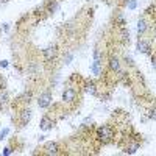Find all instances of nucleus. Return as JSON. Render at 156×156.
Returning a JSON list of instances; mask_svg holds the SVG:
<instances>
[{
  "label": "nucleus",
  "mask_w": 156,
  "mask_h": 156,
  "mask_svg": "<svg viewBox=\"0 0 156 156\" xmlns=\"http://www.w3.org/2000/svg\"><path fill=\"white\" fill-rule=\"evenodd\" d=\"M97 136L101 139V140H109L112 137V129L109 126H100L97 129Z\"/></svg>",
  "instance_id": "nucleus-1"
},
{
  "label": "nucleus",
  "mask_w": 156,
  "mask_h": 156,
  "mask_svg": "<svg viewBox=\"0 0 156 156\" xmlns=\"http://www.w3.org/2000/svg\"><path fill=\"white\" fill-rule=\"evenodd\" d=\"M55 56H56V45H50V47H47V48L44 50V58H45L47 61L53 59Z\"/></svg>",
  "instance_id": "nucleus-2"
},
{
  "label": "nucleus",
  "mask_w": 156,
  "mask_h": 156,
  "mask_svg": "<svg viewBox=\"0 0 156 156\" xmlns=\"http://www.w3.org/2000/svg\"><path fill=\"white\" fill-rule=\"evenodd\" d=\"M50 100H51V95L48 94V92H45V94H42L41 97H39V106L41 108H47L48 105H50Z\"/></svg>",
  "instance_id": "nucleus-3"
},
{
  "label": "nucleus",
  "mask_w": 156,
  "mask_h": 156,
  "mask_svg": "<svg viewBox=\"0 0 156 156\" xmlns=\"http://www.w3.org/2000/svg\"><path fill=\"white\" fill-rule=\"evenodd\" d=\"M75 97H76V94H75L73 89H66V90H64V94H62V100L64 101H73Z\"/></svg>",
  "instance_id": "nucleus-4"
},
{
  "label": "nucleus",
  "mask_w": 156,
  "mask_h": 156,
  "mask_svg": "<svg viewBox=\"0 0 156 156\" xmlns=\"http://www.w3.org/2000/svg\"><path fill=\"white\" fill-rule=\"evenodd\" d=\"M45 153H47V154H58V145L55 144V142H50V144H47Z\"/></svg>",
  "instance_id": "nucleus-5"
},
{
  "label": "nucleus",
  "mask_w": 156,
  "mask_h": 156,
  "mask_svg": "<svg viewBox=\"0 0 156 156\" xmlns=\"http://www.w3.org/2000/svg\"><path fill=\"white\" fill-rule=\"evenodd\" d=\"M94 73H100V51H95V61H94Z\"/></svg>",
  "instance_id": "nucleus-6"
},
{
  "label": "nucleus",
  "mask_w": 156,
  "mask_h": 156,
  "mask_svg": "<svg viewBox=\"0 0 156 156\" xmlns=\"http://www.w3.org/2000/svg\"><path fill=\"white\" fill-rule=\"evenodd\" d=\"M30 119H31V111H22V112H20V120H22V123H27Z\"/></svg>",
  "instance_id": "nucleus-7"
},
{
  "label": "nucleus",
  "mask_w": 156,
  "mask_h": 156,
  "mask_svg": "<svg viewBox=\"0 0 156 156\" xmlns=\"http://www.w3.org/2000/svg\"><path fill=\"white\" fill-rule=\"evenodd\" d=\"M109 67H111L112 70H119V67H120L119 59H117V58H111V59H109Z\"/></svg>",
  "instance_id": "nucleus-8"
},
{
  "label": "nucleus",
  "mask_w": 156,
  "mask_h": 156,
  "mask_svg": "<svg viewBox=\"0 0 156 156\" xmlns=\"http://www.w3.org/2000/svg\"><path fill=\"white\" fill-rule=\"evenodd\" d=\"M137 48H139V51H142V53H148V50H150V47H148V44H145V42H139L137 44Z\"/></svg>",
  "instance_id": "nucleus-9"
},
{
  "label": "nucleus",
  "mask_w": 156,
  "mask_h": 156,
  "mask_svg": "<svg viewBox=\"0 0 156 156\" xmlns=\"http://www.w3.org/2000/svg\"><path fill=\"white\" fill-rule=\"evenodd\" d=\"M145 30H147V23H145V20H139V23H137V33L142 34Z\"/></svg>",
  "instance_id": "nucleus-10"
},
{
  "label": "nucleus",
  "mask_w": 156,
  "mask_h": 156,
  "mask_svg": "<svg viewBox=\"0 0 156 156\" xmlns=\"http://www.w3.org/2000/svg\"><path fill=\"white\" fill-rule=\"evenodd\" d=\"M50 125H51V122H50L48 117H44V119L41 120V128H42V129H48Z\"/></svg>",
  "instance_id": "nucleus-11"
},
{
  "label": "nucleus",
  "mask_w": 156,
  "mask_h": 156,
  "mask_svg": "<svg viewBox=\"0 0 156 156\" xmlns=\"http://www.w3.org/2000/svg\"><path fill=\"white\" fill-rule=\"evenodd\" d=\"M8 103V94L6 92H0V106H5Z\"/></svg>",
  "instance_id": "nucleus-12"
},
{
  "label": "nucleus",
  "mask_w": 156,
  "mask_h": 156,
  "mask_svg": "<svg viewBox=\"0 0 156 156\" xmlns=\"http://www.w3.org/2000/svg\"><path fill=\"white\" fill-rule=\"evenodd\" d=\"M86 90L90 94H95V84L94 83H86Z\"/></svg>",
  "instance_id": "nucleus-13"
},
{
  "label": "nucleus",
  "mask_w": 156,
  "mask_h": 156,
  "mask_svg": "<svg viewBox=\"0 0 156 156\" xmlns=\"http://www.w3.org/2000/svg\"><path fill=\"white\" fill-rule=\"evenodd\" d=\"M56 8H58V3H56V2H50V5H48V11H50V12H53Z\"/></svg>",
  "instance_id": "nucleus-14"
},
{
  "label": "nucleus",
  "mask_w": 156,
  "mask_h": 156,
  "mask_svg": "<svg viewBox=\"0 0 156 156\" xmlns=\"http://www.w3.org/2000/svg\"><path fill=\"white\" fill-rule=\"evenodd\" d=\"M30 98H31V92H25L22 95V101H30Z\"/></svg>",
  "instance_id": "nucleus-15"
},
{
  "label": "nucleus",
  "mask_w": 156,
  "mask_h": 156,
  "mask_svg": "<svg viewBox=\"0 0 156 156\" xmlns=\"http://www.w3.org/2000/svg\"><path fill=\"white\" fill-rule=\"evenodd\" d=\"M136 148H137V144H134V145H131V147H129V148H128L126 151H128V153H134V151H136Z\"/></svg>",
  "instance_id": "nucleus-16"
},
{
  "label": "nucleus",
  "mask_w": 156,
  "mask_h": 156,
  "mask_svg": "<svg viewBox=\"0 0 156 156\" xmlns=\"http://www.w3.org/2000/svg\"><path fill=\"white\" fill-rule=\"evenodd\" d=\"M122 39H123V41H126V39H128V31L126 30L122 31Z\"/></svg>",
  "instance_id": "nucleus-17"
},
{
  "label": "nucleus",
  "mask_w": 156,
  "mask_h": 156,
  "mask_svg": "<svg viewBox=\"0 0 156 156\" xmlns=\"http://www.w3.org/2000/svg\"><path fill=\"white\" fill-rule=\"evenodd\" d=\"M5 87V80H3V76L0 75V89H3Z\"/></svg>",
  "instance_id": "nucleus-18"
},
{
  "label": "nucleus",
  "mask_w": 156,
  "mask_h": 156,
  "mask_svg": "<svg viewBox=\"0 0 156 156\" xmlns=\"http://www.w3.org/2000/svg\"><path fill=\"white\" fill-rule=\"evenodd\" d=\"M150 117H153V119H156V109H153V111H151V114H150Z\"/></svg>",
  "instance_id": "nucleus-19"
},
{
  "label": "nucleus",
  "mask_w": 156,
  "mask_h": 156,
  "mask_svg": "<svg viewBox=\"0 0 156 156\" xmlns=\"http://www.w3.org/2000/svg\"><path fill=\"white\" fill-rule=\"evenodd\" d=\"M134 6H136V2H134V0H133V2L129 3V8H134Z\"/></svg>",
  "instance_id": "nucleus-20"
},
{
  "label": "nucleus",
  "mask_w": 156,
  "mask_h": 156,
  "mask_svg": "<svg viewBox=\"0 0 156 156\" xmlns=\"http://www.w3.org/2000/svg\"><path fill=\"white\" fill-rule=\"evenodd\" d=\"M5 2H8V0H0V3H5Z\"/></svg>",
  "instance_id": "nucleus-21"
},
{
  "label": "nucleus",
  "mask_w": 156,
  "mask_h": 156,
  "mask_svg": "<svg viewBox=\"0 0 156 156\" xmlns=\"http://www.w3.org/2000/svg\"><path fill=\"white\" fill-rule=\"evenodd\" d=\"M153 62H154V67H156V59H154V61H153Z\"/></svg>",
  "instance_id": "nucleus-22"
},
{
  "label": "nucleus",
  "mask_w": 156,
  "mask_h": 156,
  "mask_svg": "<svg viewBox=\"0 0 156 156\" xmlns=\"http://www.w3.org/2000/svg\"><path fill=\"white\" fill-rule=\"evenodd\" d=\"M154 34H156V33H154Z\"/></svg>",
  "instance_id": "nucleus-23"
}]
</instances>
